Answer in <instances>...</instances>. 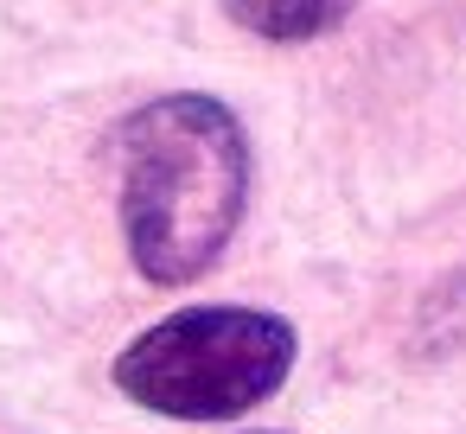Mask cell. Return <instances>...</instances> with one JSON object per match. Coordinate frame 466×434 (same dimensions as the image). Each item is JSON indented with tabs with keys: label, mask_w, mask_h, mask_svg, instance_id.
<instances>
[{
	"label": "cell",
	"mask_w": 466,
	"mask_h": 434,
	"mask_svg": "<svg viewBox=\"0 0 466 434\" xmlns=\"http://www.w3.org/2000/svg\"><path fill=\"white\" fill-rule=\"evenodd\" d=\"M122 237L154 288L198 281L237 237L249 205L243 122L198 90L141 103L122 135Z\"/></svg>",
	"instance_id": "6da1fadb"
},
{
	"label": "cell",
	"mask_w": 466,
	"mask_h": 434,
	"mask_svg": "<svg viewBox=\"0 0 466 434\" xmlns=\"http://www.w3.org/2000/svg\"><path fill=\"white\" fill-rule=\"evenodd\" d=\"M300 332L268 307H179L116 358V389L173 421H230L262 409L294 370Z\"/></svg>",
	"instance_id": "7a4b0ae2"
},
{
	"label": "cell",
	"mask_w": 466,
	"mask_h": 434,
	"mask_svg": "<svg viewBox=\"0 0 466 434\" xmlns=\"http://www.w3.org/2000/svg\"><path fill=\"white\" fill-rule=\"evenodd\" d=\"M230 14V26L268 39V45H300V39H319L332 33L358 0H218Z\"/></svg>",
	"instance_id": "3957f363"
}]
</instances>
